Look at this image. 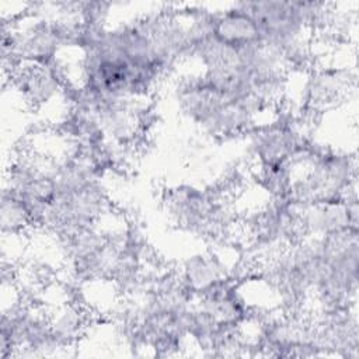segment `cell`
Wrapping results in <instances>:
<instances>
[{"label": "cell", "mask_w": 359, "mask_h": 359, "mask_svg": "<svg viewBox=\"0 0 359 359\" xmlns=\"http://www.w3.org/2000/svg\"><path fill=\"white\" fill-rule=\"evenodd\" d=\"M0 227L3 236H21L34 227L28 205L7 185L1 191Z\"/></svg>", "instance_id": "7"}, {"label": "cell", "mask_w": 359, "mask_h": 359, "mask_svg": "<svg viewBox=\"0 0 359 359\" xmlns=\"http://www.w3.org/2000/svg\"><path fill=\"white\" fill-rule=\"evenodd\" d=\"M238 62L252 79L273 73H290L285 55L276 46L261 39L238 48Z\"/></svg>", "instance_id": "5"}, {"label": "cell", "mask_w": 359, "mask_h": 359, "mask_svg": "<svg viewBox=\"0 0 359 359\" xmlns=\"http://www.w3.org/2000/svg\"><path fill=\"white\" fill-rule=\"evenodd\" d=\"M261 188L272 199H290L293 167L290 163L261 167L258 172Z\"/></svg>", "instance_id": "8"}, {"label": "cell", "mask_w": 359, "mask_h": 359, "mask_svg": "<svg viewBox=\"0 0 359 359\" xmlns=\"http://www.w3.org/2000/svg\"><path fill=\"white\" fill-rule=\"evenodd\" d=\"M216 36L238 49L259 41V29L255 20L238 3H234L217 11Z\"/></svg>", "instance_id": "3"}, {"label": "cell", "mask_w": 359, "mask_h": 359, "mask_svg": "<svg viewBox=\"0 0 359 359\" xmlns=\"http://www.w3.org/2000/svg\"><path fill=\"white\" fill-rule=\"evenodd\" d=\"M231 272L233 266H230L220 255L208 251L187 258L178 275L195 300L212 286L231 278Z\"/></svg>", "instance_id": "2"}, {"label": "cell", "mask_w": 359, "mask_h": 359, "mask_svg": "<svg viewBox=\"0 0 359 359\" xmlns=\"http://www.w3.org/2000/svg\"><path fill=\"white\" fill-rule=\"evenodd\" d=\"M48 320L55 338L63 349L77 344L88 324V317L83 306L73 302L57 306L48 314Z\"/></svg>", "instance_id": "6"}, {"label": "cell", "mask_w": 359, "mask_h": 359, "mask_svg": "<svg viewBox=\"0 0 359 359\" xmlns=\"http://www.w3.org/2000/svg\"><path fill=\"white\" fill-rule=\"evenodd\" d=\"M296 208L302 236L325 237L346 229H353L349 224L344 199Z\"/></svg>", "instance_id": "1"}, {"label": "cell", "mask_w": 359, "mask_h": 359, "mask_svg": "<svg viewBox=\"0 0 359 359\" xmlns=\"http://www.w3.org/2000/svg\"><path fill=\"white\" fill-rule=\"evenodd\" d=\"M346 88V79L339 70L314 69L307 73V80L302 88L304 107L320 108L337 101Z\"/></svg>", "instance_id": "4"}]
</instances>
